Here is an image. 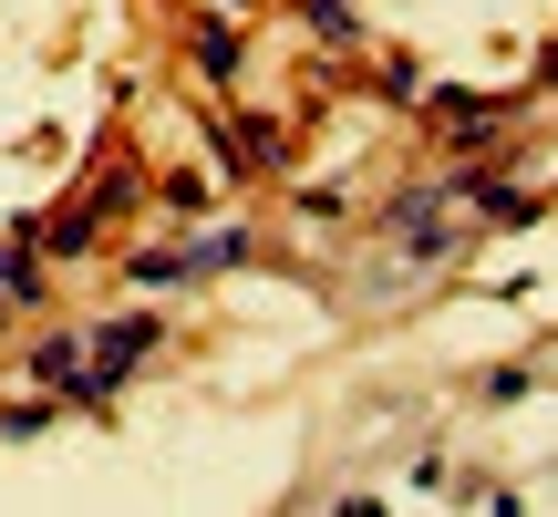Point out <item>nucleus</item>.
<instances>
[{
	"label": "nucleus",
	"instance_id": "obj_7",
	"mask_svg": "<svg viewBox=\"0 0 558 517\" xmlns=\"http://www.w3.org/2000/svg\"><path fill=\"white\" fill-rule=\"evenodd\" d=\"M166 207H177V218H207L218 197H207V177H166Z\"/></svg>",
	"mask_w": 558,
	"mask_h": 517
},
{
	"label": "nucleus",
	"instance_id": "obj_6",
	"mask_svg": "<svg viewBox=\"0 0 558 517\" xmlns=\"http://www.w3.org/2000/svg\"><path fill=\"white\" fill-rule=\"evenodd\" d=\"M311 32H320V41H362V32H352V0H311Z\"/></svg>",
	"mask_w": 558,
	"mask_h": 517
},
{
	"label": "nucleus",
	"instance_id": "obj_3",
	"mask_svg": "<svg viewBox=\"0 0 558 517\" xmlns=\"http://www.w3.org/2000/svg\"><path fill=\"white\" fill-rule=\"evenodd\" d=\"M435 124L456 145H497L507 135V104H486V94H435Z\"/></svg>",
	"mask_w": 558,
	"mask_h": 517
},
{
	"label": "nucleus",
	"instance_id": "obj_1",
	"mask_svg": "<svg viewBox=\"0 0 558 517\" xmlns=\"http://www.w3.org/2000/svg\"><path fill=\"white\" fill-rule=\"evenodd\" d=\"M145 352H156V321H145V311L104 321V332H94V352H83V373H94V404L114 394V383H135V373H145Z\"/></svg>",
	"mask_w": 558,
	"mask_h": 517
},
{
	"label": "nucleus",
	"instance_id": "obj_4",
	"mask_svg": "<svg viewBox=\"0 0 558 517\" xmlns=\"http://www.w3.org/2000/svg\"><path fill=\"white\" fill-rule=\"evenodd\" d=\"M248 249H259V239H248V228L228 218V228H207V239H186V249H177V279H207V269H239Z\"/></svg>",
	"mask_w": 558,
	"mask_h": 517
},
{
	"label": "nucleus",
	"instance_id": "obj_5",
	"mask_svg": "<svg viewBox=\"0 0 558 517\" xmlns=\"http://www.w3.org/2000/svg\"><path fill=\"white\" fill-rule=\"evenodd\" d=\"M239 62H248V32H228V21H197V73H207V83H239Z\"/></svg>",
	"mask_w": 558,
	"mask_h": 517
},
{
	"label": "nucleus",
	"instance_id": "obj_8",
	"mask_svg": "<svg viewBox=\"0 0 558 517\" xmlns=\"http://www.w3.org/2000/svg\"><path fill=\"white\" fill-rule=\"evenodd\" d=\"M341 517H383V507H373V497H352V507H341Z\"/></svg>",
	"mask_w": 558,
	"mask_h": 517
},
{
	"label": "nucleus",
	"instance_id": "obj_2",
	"mask_svg": "<svg viewBox=\"0 0 558 517\" xmlns=\"http://www.w3.org/2000/svg\"><path fill=\"white\" fill-rule=\"evenodd\" d=\"M32 373H41V394H52V404H94V373H83V341H73V332H52V341H41V352H32Z\"/></svg>",
	"mask_w": 558,
	"mask_h": 517
},
{
	"label": "nucleus",
	"instance_id": "obj_9",
	"mask_svg": "<svg viewBox=\"0 0 558 517\" xmlns=\"http://www.w3.org/2000/svg\"><path fill=\"white\" fill-rule=\"evenodd\" d=\"M548 83H558V52H548Z\"/></svg>",
	"mask_w": 558,
	"mask_h": 517
}]
</instances>
